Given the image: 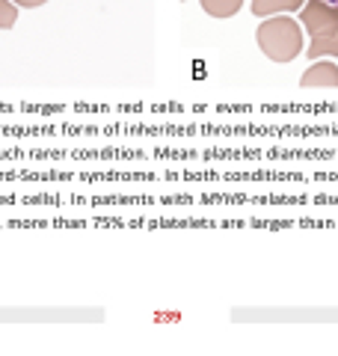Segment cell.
I'll use <instances>...</instances> for the list:
<instances>
[{"label":"cell","mask_w":338,"mask_h":356,"mask_svg":"<svg viewBox=\"0 0 338 356\" xmlns=\"http://www.w3.org/2000/svg\"><path fill=\"white\" fill-rule=\"evenodd\" d=\"M303 21L309 24V30L314 33L312 48H309V57H318V54H335V39H338V6L332 3H318L314 0L312 6H306L303 13Z\"/></svg>","instance_id":"6da1fadb"},{"label":"cell","mask_w":338,"mask_h":356,"mask_svg":"<svg viewBox=\"0 0 338 356\" xmlns=\"http://www.w3.org/2000/svg\"><path fill=\"white\" fill-rule=\"evenodd\" d=\"M258 39H261V48L276 60H291L300 51V33L294 27V21H285V18L264 24Z\"/></svg>","instance_id":"7a4b0ae2"},{"label":"cell","mask_w":338,"mask_h":356,"mask_svg":"<svg viewBox=\"0 0 338 356\" xmlns=\"http://www.w3.org/2000/svg\"><path fill=\"white\" fill-rule=\"evenodd\" d=\"M314 74H306V86L312 83H330V86H338V69L335 65H318V69H312Z\"/></svg>","instance_id":"3957f363"},{"label":"cell","mask_w":338,"mask_h":356,"mask_svg":"<svg viewBox=\"0 0 338 356\" xmlns=\"http://www.w3.org/2000/svg\"><path fill=\"white\" fill-rule=\"evenodd\" d=\"M202 3H205V9L214 15H232L234 9L241 6V0H202Z\"/></svg>","instance_id":"277c9868"},{"label":"cell","mask_w":338,"mask_h":356,"mask_svg":"<svg viewBox=\"0 0 338 356\" xmlns=\"http://www.w3.org/2000/svg\"><path fill=\"white\" fill-rule=\"evenodd\" d=\"M294 9V6H300V0H255V13L258 15H264V13H270V9Z\"/></svg>","instance_id":"5b68a950"},{"label":"cell","mask_w":338,"mask_h":356,"mask_svg":"<svg viewBox=\"0 0 338 356\" xmlns=\"http://www.w3.org/2000/svg\"><path fill=\"white\" fill-rule=\"evenodd\" d=\"M21 3H27V6H36V3H42V0H21Z\"/></svg>","instance_id":"8992f818"},{"label":"cell","mask_w":338,"mask_h":356,"mask_svg":"<svg viewBox=\"0 0 338 356\" xmlns=\"http://www.w3.org/2000/svg\"><path fill=\"white\" fill-rule=\"evenodd\" d=\"M326 3H332V6H338V0H326Z\"/></svg>","instance_id":"52a82bcc"},{"label":"cell","mask_w":338,"mask_h":356,"mask_svg":"<svg viewBox=\"0 0 338 356\" xmlns=\"http://www.w3.org/2000/svg\"><path fill=\"white\" fill-rule=\"evenodd\" d=\"M335 54H338V39H335Z\"/></svg>","instance_id":"ba28073f"}]
</instances>
